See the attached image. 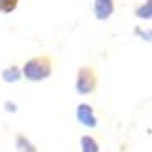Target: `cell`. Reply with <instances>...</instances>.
I'll list each match as a JSON object with an SVG mask.
<instances>
[{
	"mask_svg": "<svg viewBox=\"0 0 152 152\" xmlns=\"http://www.w3.org/2000/svg\"><path fill=\"white\" fill-rule=\"evenodd\" d=\"M135 17L144 18V20H151L152 17V0H145L135 9Z\"/></svg>",
	"mask_w": 152,
	"mask_h": 152,
	"instance_id": "6",
	"label": "cell"
},
{
	"mask_svg": "<svg viewBox=\"0 0 152 152\" xmlns=\"http://www.w3.org/2000/svg\"><path fill=\"white\" fill-rule=\"evenodd\" d=\"M5 110L7 112H17V105H15L14 102H9V100H7V102H5Z\"/></svg>",
	"mask_w": 152,
	"mask_h": 152,
	"instance_id": "10",
	"label": "cell"
},
{
	"mask_svg": "<svg viewBox=\"0 0 152 152\" xmlns=\"http://www.w3.org/2000/svg\"><path fill=\"white\" fill-rule=\"evenodd\" d=\"M17 149L20 152H37L35 151V145L28 140L25 135H18L17 137Z\"/></svg>",
	"mask_w": 152,
	"mask_h": 152,
	"instance_id": "8",
	"label": "cell"
},
{
	"mask_svg": "<svg viewBox=\"0 0 152 152\" xmlns=\"http://www.w3.org/2000/svg\"><path fill=\"white\" fill-rule=\"evenodd\" d=\"M22 75L30 82H42L52 75V58L47 55H39L23 64Z\"/></svg>",
	"mask_w": 152,
	"mask_h": 152,
	"instance_id": "1",
	"label": "cell"
},
{
	"mask_svg": "<svg viewBox=\"0 0 152 152\" xmlns=\"http://www.w3.org/2000/svg\"><path fill=\"white\" fill-rule=\"evenodd\" d=\"M18 0H0V12H5V14H10L17 9Z\"/></svg>",
	"mask_w": 152,
	"mask_h": 152,
	"instance_id": "9",
	"label": "cell"
},
{
	"mask_svg": "<svg viewBox=\"0 0 152 152\" xmlns=\"http://www.w3.org/2000/svg\"><path fill=\"white\" fill-rule=\"evenodd\" d=\"M114 0H94V15L97 20H107L114 14Z\"/></svg>",
	"mask_w": 152,
	"mask_h": 152,
	"instance_id": "4",
	"label": "cell"
},
{
	"mask_svg": "<svg viewBox=\"0 0 152 152\" xmlns=\"http://www.w3.org/2000/svg\"><path fill=\"white\" fill-rule=\"evenodd\" d=\"M20 77H22V72L17 65H12V67H7L4 72H2V79L4 82L7 84H15V82L20 80Z\"/></svg>",
	"mask_w": 152,
	"mask_h": 152,
	"instance_id": "5",
	"label": "cell"
},
{
	"mask_svg": "<svg viewBox=\"0 0 152 152\" xmlns=\"http://www.w3.org/2000/svg\"><path fill=\"white\" fill-rule=\"evenodd\" d=\"M77 119L85 127H95L97 125V117L94 114V109L89 104H79L77 105Z\"/></svg>",
	"mask_w": 152,
	"mask_h": 152,
	"instance_id": "3",
	"label": "cell"
},
{
	"mask_svg": "<svg viewBox=\"0 0 152 152\" xmlns=\"http://www.w3.org/2000/svg\"><path fill=\"white\" fill-rule=\"evenodd\" d=\"M80 147L82 152H99V144L94 137L90 135H84L80 139Z\"/></svg>",
	"mask_w": 152,
	"mask_h": 152,
	"instance_id": "7",
	"label": "cell"
},
{
	"mask_svg": "<svg viewBox=\"0 0 152 152\" xmlns=\"http://www.w3.org/2000/svg\"><path fill=\"white\" fill-rule=\"evenodd\" d=\"M97 89V74L92 67L84 65L77 72V82L75 90L79 95H89Z\"/></svg>",
	"mask_w": 152,
	"mask_h": 152,
	"instance_id": "2",
	"label": "cell"
}]
</instances>
